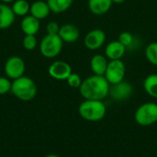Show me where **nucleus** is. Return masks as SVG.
I'll list each match as a JSON object with an SVG mask.
<instances>
[{
    "instance_id": "obj_17",
    "label": "nucleus",
    "mask_w": 157,
    "mask_h": 157,
    "mask_svg": "<svg viewBox=\"0 0 157 157\" xmlns=\"http://www.w3.org/2000/svg\"><path fill=\"white\" fill-rule=\"evenodd\" d=\"M109 62L107 57L102 54H95L90 61V67L94 75H104L108 67Z\"/></svg>"
},
{
    "instance_id": "obj_28",
    "label": "nucleus",
    "mask_w": 157,
    "mask_h": 157,
    "mask_svg": "<svg viewBox=\"0 0 157 157\" xmlns=\"http://www.w3.org/2000/svg\"><path fill=\"white\" fill-rule=\"evenodd\" d=\"M1 3H5V4H7V3H11V2H14L15 0H0Z\"/></svg>"
},
{
    "instance_id": "obj_3",
    "label": "nucleus",
    "mask_w": 157,
    "mask_h": 157,
    "mask_svg": "<svg viewBox=\"0 0 157 157\" xmlns=\"http://www.w3.org/2000/svg\"><path fill=\"white\" fill-rule=\"evenodd\" d=\"M78 113L87 121H99L106 116L107 108L103 100L85 99L79 105Z\"/></svg>"
},
{
    "instance_id": "obj_27",
    "label": "nucleus",
    "mask_w": 157,
    "mask_h": 157,
    "mask_svg": "<svg viewBox=\"0 0 157 157\" xmlns=\"http://www.w3.org/2000/svg\"><path fill=\"white\" fill-rule=\"evenodd\" d=\"M111 1H112V3H115V4H122L126 0H111Z\"/></svg>"
},
{
    "instance_id": "obj_12",
    "label": "nucleus",
    "mask_w": 157,
    "mask_h": 157,
    "mask_svg": "<svg viewBox=\"0 0 157 157\" xmlns=\"http://www.w3.org/2000/svg\"><path fill=\"white\" fill-rule=\"evenodd\" d=\"M126 47L120 42L119 40H113L110 41L107 46L105 50V54L108 59L110 61L112 60H121L123 55L126 52Z\"/></svg>"
},
{
    "instance_id": "obj_18",
    "label": "nucleus",
    "mask_w": 157,
    "mask_h": 157,
    "mask_svg": "<svg viewBox=\"0 0 157 157\" xmlns=\"http://www.w3.org/2000/svg\"><path fill=\"white\" fill-rule=\"evenodd\" d=\"M46 2L51 9V12L59 14L68 10L72 6L74 0H47Z\"/></svg>"
},
{
    "instance_id": "obj_21",
    "label": "nucleus",
    "mask_w": 157,
    "mask_h": 157,
    "mask_svg": "<svg viewBox=\"0 0 157 157\" xmlns=\"http://www.w3.org/2000/svg\"><path fill=\"white\" fill-rule=\"evenodd\" d=\"M145 57L150 63L157 66V41L151 42L146 46Z\"/></svg>"
},
{
    "instance_id": "obj_15",
    "label": "nucleus",
    "mask_w": 157,
    "mask_h": 157,
    "mask_svg": "<svg viewBox=\"0 0 157 157\" xmlns=\"http://www.w3.org/2000/svg\"><path fill=\"white\" fill-rule=\"evenodd\" d=\"M50 12H51V9L48 6L47 2L38 0V1L33 2L30 5L29 14L31 16L35 17L36 18H38L39 20L46 18L50 15Z\"/></svg>"
},
{
    "instance_id": "obj_29",
    "label": "nucleus",
    "mask_w": 157,
    "mask_h": 157,
    "mask_svg": "<svg viewBox=\"0 0 157 157\" xmlns=\"http://www.w3.org/2000/svg\"><path fill=\"white\" fill-rule=\"evenodd\" d=\"M44 157H60L59 155H46V156Z\"/></svg>"
},
{
    "instance_id": "obj_2",
    "label": "nucleus",
    "mask_w": 157,
    "mask_h": 157,
    "mask_svg": "<svg viewBox=\"0 0 157 157\" xmlns=\"http://www.w3.org/2000/svg\"><path fill=\"white\" fill-rule=\"evenodd\" d=\"M37 91V85L30 77L23 75L12 82L11 92L21 101L32 100L36 97Z\"/></svg>"
},
{
    "instance_id": "obj_25",
    "label": "nucleus",
    "mask_w": 157,
    "mask_h": 157,
    "mask_svg": "<svg viewBox=\"0 0 157 157\" xmlns=\"http://www.w3.org/2000/svg\"><path fill=\"white\" fill-rule=\"evenodd\" d=\"M12 82L8 77L0 76V95H5L11 91Z\"/></svg>"
},
{
    "instance_id": "obj_11",
    "label": "nucleus",
    "mask_w": 157,
    "mask_h": 157,
    "mask_svg": "<svg viewBox=\"0 0 157 157\" xmlns=\"http://www.w3.org/2000/svg\"><path fill=\"white\" fill-rule=\"evenodd\" d=\"M58 35L63 42L72 43L79 39L80 31L78 28L73 24H64L60 27Z\"/></svg>"
},
{
    "instance_id": "obj_9",
    "label": "nucleus",
    "mask_w": 157,
    "mask_h": 157,
    "mask_svg": "<svg viewBox=\"0 0 157 157\" xmlns=\"http://www.w3.org/2000/svg\"><path fill=\"white\" fill-rule=\"evenodd\" d=\"M71 65L64 61H55L48 68V74L55 80H66L72 74Z\"/></svg>"
},
{
    "instance_id": "obj_19",
    "label": "nucleus",
    "mask_w": 157,
    "mask_h": 157,
    "mask_svg": "<svg viewBox=\"0 0 157 157\" xmlns=\"http://www.w3.org/2000/svg\"><path fill=\"white\" fill-rule=\"evenodd\" d=\"M144 88L147 95L157 98V74L149 75L144 81Z\"/></svg>"
},
{
    "instance_id": "obj_4",
    "label": "nucleus",
    "mask_w": 157,
    "mask_h": 157,
    "mask_svg": "<svg viewBox=\"0 0 157 157\" xmlns=\"http://www.w3.org/2000/svg\"><path fill=\"white\" fill-rule=\"evenodd\" d=\"M63 46V41L58 34H46L40 43V52L43 57L52 59L55 58L61 53Z\"/></svg>"
},
{
    "instance_id": "obj_14",
    "label": "nucleus",
    "mask_w": 157,
    "mask_h": 157,
    "mask_svg": "<svg viewBox=\"0 0 157 157\" xmlns=\"http://www.w3.org/2000/svg\"><path fill=\"white\" fill-rule=\"evenodd\" d=\"M20 27L25 35H36L40 30V20L31 15H27L23 17Z\"/></svg>"
},
{
    "instance_id": "obj_5",
    "label": "nucleus",
    "mask_w": 157,
    "mask_h": 157,
    "mask_svg": "<svg viewBox=\"0 0 157 157\" xmlns=\"http://www.w3.org/2000/svg\"><path fill=\"white\" fill-rule=\"evenodd\" d=\"M135 121L141 126H151L157 122V104L147 102L141 105L134 114Z\"/></svg>"
},
{
    "instance_id": "obj_6",
    "label": "nucleus",
    "mask_w": 157,
    "mask_h": 157,
    "mask_svg": "<svg viewBox=\"0 0 157 157\" xmlns=\"http://www.w3.org/2000/svg\"><path fill=\"white\" fill-rule=\"evenodd\" d=\"M126 74V66L121 60H112L109 62L104 76L109 85L118 84L124 80Z\"/></svg>"
},
{
    "instance_id": "obj_26",
    "label": "nucleus",
    "mask_w": 157,
    "mask_h": 157,
    "mask_svg": "<svg viewBox=\"0 0 157 157\" xmlns=\"http://www.w3.org/2000/svg\"><path fill=\"white\" fill-rule=\"evenodd\" d=\"M60 27L59 24L55 21H51L47 24L46 26V31L47 34H52V35H57L59 33L60 30Z\"/></svg>"
},
{
    "instance_id": "obj_10",
    "label": "nucleus",
    "mask_w": 157,
    "mask_h": 157,
    "mask_svg": "<svg viewBox=\"0 0 157 157\" xmlns=\"http://www.w3.org/2000/svg\"><path fill=\"white\" fill-rule=\"evenodd\" d=\"M106 41V33L100 29H94L87 32L84 39L85 46L91 51L101 48Z\"/></svg>"
},
{
    "instance_id": "obj_7",
    "label": "nucleus",
    "mask_w": 157,
    "mask_h": 157,
    "mask_svg": "<svg viewBox=\"0 0 157 157\" xmlns=\"http://www.w3.org/2000/svg\"><path fill=\"white\" fill-rule=\"evenodd\" d=\"M26 69L25 63L23 59L19 56H11L9 57L4 66V71L6 75L12 80L17 79L24 75Z\"/></svg>"
},
{
    "instance_id": "obj_22",
    "label": "nucleus",
    "mask_w": 157,
    "mask_h": 157,
    "mask_svg": "<svg viewBox=\"0 0 157 157\" xmlns=\"http://www.w3.org/2000/svg\"><path fill=\"white\" fill-rule=\"evenodd\" d=\"M118 40L120 42H121L126 47V49H128V48H131L132 46H133L135 38H134V36L131 32H129V31H123V32H121L119 35Z\"/></svg>"
},
{
    "instance_id": "obj_24",
    "label": "nucleus",
    "mask_w": 157,
    "mask_h": 157,
    "mask_svg": "<svg viewBox=\"0 0 157 157\" xmlns=\"http://www.w3.org/2000/svg\"><path fill=\"white\" fill-rule=\"evenodd\" d=\"M66 81H67L68 86L73 87V88H79L80 86L82 85V82H83L81 76L75 73H72L69 75V77L66 79Z\"/></svg>"
},
{
    "instance_id": "obj_16",
    "label": "nucleus",
    "mask_w": 157,
    "mask_h": 157,
    "mask_svg": "<svg viewBox=\"0 0 157 157\" xmlns=\"http://www.w3.org/2000/svg\"><path fill=\"white\" fill-rule=\"evenodd\" d=\"M112 4L111 0H88V8L94 15L102 16L109 11Z\"/></svg>"
},
{
    "instance_id": "obj_23",
    "label": "nucleus",
    "mask_w": 157,
    "mask_h": 157,
    "mask_svg": "<svg viewBox=\"0 0 157 157\" xmlns=\"http://www.w3.org/2000/svg\"><path fill=\"white\" fill-rule=\"evenodd\" d=\"M22 43H23V47L27 51H32L37 47L38 40L36 39L35 35H25Z\"/></svg>"
},
{
    "instance_id": "obj_20",
    "label": "nucleus",
    "mask_w": 157,
    "mask_h": 157,
    "mask_svg": "<svg viewBox=\"0 0 157 157\" xmlns=\"http://www.w3.org/2000/svg\"><path fill=\"white\" fill-rule=\"evenodd\" d=\"M11 7L16 16L24 17L29 13L30 4L27 0H15Z\"/></svg>"
},
{
    "instance_id": "obj_13",
    "label": "nucleus",
    "mask_w": 157,
    "mask_h": 157,
    "mask_svg": "<svg viewBox=\"0 0 157 157\" xmlns=\"http://www.w3.org/2000/svg\"><path fill=\"white\" fill-rule=\"evenodd\" d=\"M16 15L12 7L5 3H0V29H6L12 26Z\"/></svg>"
},
{
    "instance_id": "obj_1",
    "label": "nucleus",
    "mask_w": 157,
    "mask_h": 157,
    "mask_svg": "<svg viewBox=\"0 0 157 157\" xmlns=\"http://www.w3.org/2000/svg\"><path fill=\"white\" fill-rule=\"evenodd\" d=\"M109 86L110 85L104 75H93L83 80L79 91L85 99L103 100L109 96Z\"/></svg>"
},
{
    "instance_id": "obj_8",
    "label": "nucleus",
    "mask_w": 157,
    "mask_h": 157,
    "mask_svg": "<svg viewBox=\"0 0 157 157\" xmlns=\"http://www.w3.org/2000/svg\"><path fill=\"white\" fill-rule=\"evenodd\" d=\"M133 92V87L129 82L124 80L114 85H110L109 96L115 101H125L131 98Z\"/></svg>"
}]
</instances>
